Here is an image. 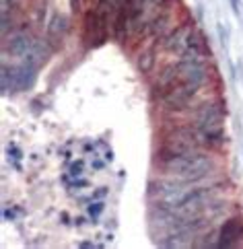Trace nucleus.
I'll use <instances>...</instances> for the list:
<instances>
[{"label":"nucleus","mask_w":243,"mask_h":249,"mask_svg":"<svg viewBox=\"0 0 243 249\" xmlns=\"http://www.w3.org/2000/svg\"><path fill=\"white\" fill-rule=\"evenodd\" d=\"M161 167H163L165 173L179 177L186 185H192L210 177L217 171V161H214V157L206 153V148H196L187 155L165 159V161H161Z\"/></svg>","instance_id":"1"},{"label":"nucleus","mask_w":243,"mask_h":249,"mask_svg":"<svg viewBox=\"0 0 243 249\" xmlns=\"http://www.w3.org/2000/svg\"><path fill=\"white\" fill-rule=\"evenodd\" d=\"M202 87H196V85H187V83H177L169 89V93H165L161 97V103L167 111H186L190 101L198 95Z\"/></svg>","instance_id":"2"},{"label":"nucleus","mask_w":243,"mask_h":249,"mask_svg":"<svg viewBox=\"0 0 243 249\" xmlns=\"http://www.w3.org/2000/svg\"><path fill=\"white\" fill-rule=\"evenodd\" d=\"M227 109H223L221 103H202L194 111V124L198 130H221Z\"/></svg>","instance_id":"3"},{"label":"nucleus","mask_w":243,"mask_h":249,"mask_svg":"<svg viewBox=\"0 0 243 249\" xmlns=\"http://www.w3.org/2000/svg\"><path fill=\"white\" fill-rule=\"evenodd\" d=\"M194 23H184L182 27H175L173 31H169L163 41H161V48L167 52H173V54L182 56L184 50L187 48V41H190V35L194 33Z\"/></svg>","instance_id":"4"},{"label":"nucleus","mask_w":243,"mask_h":249,"mask_svg":"<svg viewBox=\"0 0 243 249\" xmlns=\"http://www.w3.org/2000/svg\"><path fill=\"white\" fill-rule=\"evenodd\" d=\"M177 76H179V62H175V64H169L167 68H163V70H161V74H159V78L155 81V85H152V95L161 99V97H163L165 93H169V89L175 85Z\"/></svg>","instance_id":"5"},{"label":"nucleus","mask_w":243,"mask_h":249,"mask_svg":"<svg viewBox=\"0 0 243 249\" xmlns=\"http://www.w3.org/2000/svg\"><path fill=\"white\" fill-rule=\"evenodd\" d=\"M243 233V222L239 218H229L221 229V239L217 247H235L239 245V239Z\"/></svg>","instance_id":"6"},{"label":"nucleus","mask_w":243,"mask_h":249,"mask_svg":"<svg viewBox=\"0 0 243 249\" xmlns=\"http://www.w3.org/2000/svg\"><path fill=\"white\" fill-rule=\"evenodd\" d=\"M155 62H157V46H152L138 56V70L142 74H147V72H150V68L155 66Z\"/></svg>","instance_id":"7"},{"label":"nucleus","mask_w":243,"mask_h":249,"mask_svg":"<svg viewBox=\"0 0 243 249\" xmlns=\"http://www.w3.org/2000/svg\"><path fill=\"white\" fill-rule=\"evenodd\" d=\"M13 56H27V50H29V39L25 35H15L11 39V46L6 48Z\"/></svg>","instance_id":"8"},{"label":"nucleus","mask_w":243,"mask_h":249,"mask_svg":"<svg viewBox=\"0 0 243 249\" xmlns=\"http://www.w3.org/2000/svg\"><path fill=\"white\" fill-rule=\"evenodd\" d=\"M64 29H66V19L62 15H56L52 19L50 27H48V35L52 39H62V33H64Z\"/></svg>","instance_id":"9"},{"label":"nucleus","mask_w":243,"mask_h":249,"mask_svg":"<svg viewBox=\"0 0 243 249\" xmlns=\"http://www.w3.org/2000/svg\"><path fill=\"white\" fill-rule=\"evenodd\" d=\"M87 210H89V214H91L93 218H97V216L103 212V202H95V204H91V206H89Z\"/></svg>","instance_id":"10"},{"label":"nucleus","mask_w":243,"mask_h":249,"mask_svg":"<svg viewBox=\"0 0 243 249\" xmlns=\"http://www.w3.org/2000/svg\"><path fill=\"white\" fill-rule=\"evenodd\" d=\"M83 167H85L83 161H76L73 167H70V175H73V177H78L80 173H83Z\"/></svg>","instance_id":"11"},{"label":"nucleus","mask_w":243,"mask_h":249,"mask_svg":"<svg viewBox=\"0 0 243 249\" xmlns=\"http://www.w3.org/2000/svg\"><path fill=\"white\" fill-rule=\"evenodd\" d=\"M231 6H233V11H237V6H239V2H237V0H231Z\"/></svg>","instance_id":"12"}]
</instances>
